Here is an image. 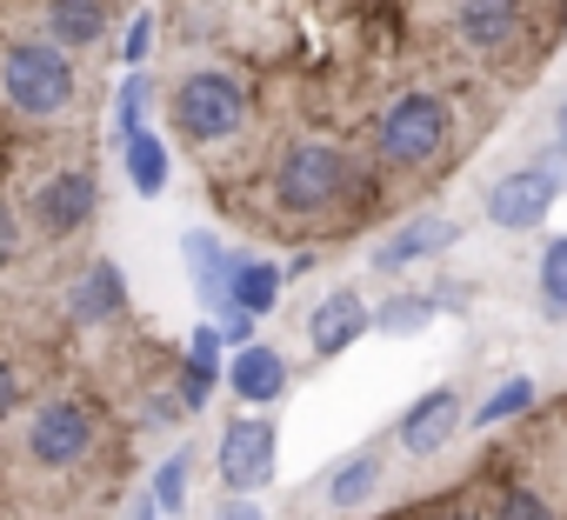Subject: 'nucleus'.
Segmentation results:
<instances>
[{"label": "nucleus", "mask_w": 567, "mask_h": 520, "mask_svg": "<svg viewBox=\"0 0 567 520\" xmlns=\"http://www.w3.org/2000/svg\"><path fill=\"white\" fill-rule=\"evenodd\" d=\"M374 334V308L354 294V288H334V294H321L315 308H308V347H315V361L328 367V361H341L354 341H368Z\"/></svg>", "instance_id": "11"}, {"label": "nucleus", "mask_w": 567, "mask_h": 520, "mask_svg": "<svg viewBox=\"0 0 567 520\" xmlns=\"http://www.w3.org/2000/svg\"><path fill=\"white\" fill-rule=\"evenodd\" d=\"M28 401H34V387H28V367H21L8 347H0V427H14Z\"/></svg>", "instance_id": "26"}, {"label": "nucleus", "mask_w": 567, "mask_h": 520, "mask_svg": "<svg viewBox=\"0 0 567 520\" xmlns=\"http://www.w3.org/2000/svg\"><path fill=\"white\" fill-rule=\"evenodd\" d=\"M181 354H187V361H200V367H214V374H220V354H227V347H220V327H214V321H200V327H194V334H187V347H181Z\"/></svg>", "instance_id": "28"}, {"label": "nucleus", "mask_w": 567, "mask_h": 520, "mask_svg": "<svg viewBox=\"0 0 567 520\" xmlns=\"http://www.w3.org/2000/svg\"><path fill=\"white\" fill-rule=\"evenodd\" d=\"M247 127H254V87H247L234 67L207 61V67H187V74L167 87V134H174L187 154L214 160V154L234 147Z\"/></svg>", "instance_id": "4"}, {"label": "nucleus", "mask_w": 567, "mask_h": 520, "mask_svg": "<svg viewBox=\"0 0 567 520\" xmlns=\"http://www.w3.org/2000/svg\"><path fill=\"white\" fill-rule=\"evenodd\" d=\"M0 107L21 121H68L74 107H87V81L74 67V54L48 34H14L0 28Z\"/></svg>", "instance_id": "3"}, {"label": "nucleus", "mask_w": 567, "mask_h": 520, "mask_svg": "<svg viewBox=\"0 0 567 520\" xmlns=\"http://www.w3.org/2000/svg\"><path fill=\"white\" fill-rule=\"evenodd\" d=\"M187 493H194V454H187V447H174V454L154 467V487H147V500H154V513L181 520V513H187Z\"/></svg>", "instance_id": "22"}, {"label": "nucleus", "mask_w": 567, "mask_h": 520, "mask_svg": "<svg viewBox=\"0 0 567 520\" xmlns=\"http://www.w3.org/2000/svg\"><path fill=\"white\" fill-rule=\"evenodd\" d=\"M388 207V174L368 167L348 141L295 134L267 154V207L254 227H288V233H361L368 214Z\"/></svg>", "instance_id": "1"}, {"label": "nucleus", "mask_w": 567, "mask_h": 520, "mask_svg": "<svg viewBox=\"0 0 567 520\" xmlns=\"http://www.w3.org/2000/svg\"><path fill=\"white\" fill-rule=\"evenodd\" d=\"M61 314L74 334H107L127 321V274H121V260L114 253H94L87 268L61 288Z\"/></svg>", "instance_id": "8"}, {"label": "nucleus", "mask_w": 567, "mask_h": 520, "mask_svg": "<svg viewBox=\"0 0 567 520\" xmlns=\"http://www.w3.org/2000/svg\"><path fill=\"white\" fill-rule=\"evenodd\" d=\"M134 520H161V513H154V500H141V507H134Z\"/></svg>", "instance_id": "32"}, {"label": "nucleus", "mask_w": 567, "mask_h": 520, "mask_svg": "<svg viewBox=\"0 0 567 520\" xmlns=\"http://www.w3.org/2000/svg\"><path fill=\"white\" fill-rule=\"evenodd\" d=\"M21 214H28V227L41 233V247L81 240V233L94 227V214H101V180H94V167H81V160L41 167V174L28 180V194H21Z\"/></svg>", "instance_id": "5"}, {"label": "nucleus", "mask_w": 567, "mask_h": 520, "mask_svg": "<svg viewBox=\"0 0 567 520\" xmlns=\"http://www.w3.org/2000/svg\"><path fill=\"white\" fill-rule=\"evenodd\" d=\"M461 121L454 101L441 87H394L374 121H368V160L388 180H421V174H447L461 160Z\"/></svg>", "instance_id": "2"}, {"label": "nucleus", "mask_w": 567, "mask_h": 520, "mask_svg": "<svg viewBox=\"0 0 567 520\" xmlns=\"http://www.w3.org/2000/svg\"><path fill=\"white\" fill-rule=\"evenodd\" d=\"M21 260H28V214H21V200L8 187H0V281H8Z\"/></svg>", "instance_id": "25"}, {"label": "nucleus", "mask_w": 567, "mask_h": 520, "mask_svg": "<svg viewBox=\"0 0 567 520\" xmlns=\"http://www.w3.org/2000/svg\"><path fill=\"white\" fill-rule=\"evenodd\" d=\"M154 34H161V21H154V14H134V21H127V34H121V61H127V67H141V61L154 54Z\"/></svg>", "instance_id": "27"}, {"label": "nucleus", "mask_w": 567, "mask_h": 520, "mask_svg": "<svg viewBox=\"0 0 567 520\" xmlns=\"http://www.w3.org/2000/svg\"><path fill=\"white\" fill-rule=\"evenodd\" d=\"M401 520H487V513H481V500H474V474H467L461 487H441L434 500H414Z\"/></svg>", "instance_id": "23"}, {"label": "nucleus", "mask_w": 567, "mask_h": 520, "mask_svg": "<svg viewBox=\"0 0 567 520\" xmlns=\"http://www.w3.org/2000/svg\"><path fill=\"white\" fill-rule=\"evenodd\" d=\"M461 240V220H447V214H414V220H401L394 233H381V247H368V268L381 274V281H394V274H408V268H421V260H434L441 247H454Z\"/></svg>", "instance_id": "10"}, {"label": "nucleus", "mask_w": 567, "mask_h": 520, "mask_svg": "<svg viewBox=\"0 0 567 520\" xmlns=\"http://www.w3.org/2000/svg\"><path fill=\"white\" fill-rule=\"evenodd\" d=\"M121 8H127V0H121Z\"/></svg>", "instance_id": "33"}, {"label": "nucleus", "mask_w": 567, "mask_h": 520, "mask_svg": "<svg viewBox=\"0 0 567 520\" xmlns=\"http://www.w3.org/2000/svg\"><path fill=\"white\" fill-rule=\"evenodd\" d=\"M214 327H220V347H227V354L254 341V314H240V308H227V314H214Z\"/></svg>", "instance_id": "29"}, {"label": "nucleus", "mask_w": 567, "mask_h": 520, "mask_svg": "<svg viewBox=\"0 0 567 520\" xmlns=\"http://www.w3.org/2000/svg\"><path fill=\"white\" fill-rule=\"evenodd\" d=\"M121 174H127V187L134 194H167V180H174V154H167V134H154V127H141V134H127L121 141Z\"/></svg>", "instance_id": "18"}, {"label": "nucleus", "mask_w": 567, "mask_h": 520, "mask_svg": "<svg viewBox=\"0 0 567 520\" xmlns=\"http://www.w3.org/2000/svg\"><path fill=\"white\" fill-rule=\"evenodd\" d=\"M547 134H554V154H567V94L554 101V121H547Z\"/></svg>", "instance_id": "31"}, {"label": "nucleus", "mask_w": 567, "mask_h": 520, "mask_svg": "<svg viewBox=\"0 0 567 520\" xmlns=\"http://www.w3.org/2000/svg\"><path fill=\"white\" fill-rule=\"evenodd\" d=\"M288 387H295V367H288V354H280L274 341H247V347L227 354V394L240 407H280Z\"/></svg>", "instance_id": "12"}, {"label": "nucleus", "mask_w": 567, "mask_h": 520, "mask_svg": "<svg viewBox=\"0 0 567 520\" xmlns=\"http://www.w3.org/2000/svg\"><path fill=\"white\" fill-rule=\"evenodd\" d=\"M280 474V420L274 414H227L214 434V480L220 493H260Z\"/></svg>", "instance_id": "7"}, {"label": "nucleus", "mask_w": 567, "mask_h": 520, "mask_svg": "<svg viewBox=\"0 0 567 520\" xmlns=\"http://www.w3.org/2000/svg\"><path fill=\"white\" fill-rule=\"evenodd\" d=\"M567 194V154H540V160H527V167H507L487 194H481V220L494 227V233H534V227H547V214H554V200Z\"/></svg>", "instance_id": "6"}, {"label": "nucleus", "mask_w": 567, "mask_h": 520, "mask_svg": "<svg viewBox=\"0 0 567 520\" xmlns=\"http://www.w3.org/2000/svg\"><path fill=\"white\" fill-rule=\"evenodd\" d=\"M121 0H41V34L61 41L68 54H87L114 34Z\"/></svg>", "instance_id": "15"}, {"label": "nucleus", "mask_w": 567, "mask_h": 520, "mask_svg": "<svg viewBox=\"0 0 567 520\" xmlns=\"http://www.w3.org/2000/svg\"><path fill=\"white\" fill-rule=\"evenodd\" d=\"M481 480V513L487 520H560V507H554V493L540 487V480H520V474H501L494 487H487V474H474Z\"/></svg>", "instance_id": "17"}, {"label": "nucleus", "mask_w": 567, "mask_h": 520, "mask_svg": "<svg viewBox=\"0 0 567 520\" xmlns=\"http://www.w3.org/2000/svg\"><path fill=\"white\" fill-rule=\"evenodd\" d=\"M214 520H267V507L254 493H220L214 500Z\"/></svg>", "instance_id": "30"}, {"label": "nucleus", "mask_w": 567, "mask_h": 520, "mask_svg": "<svg viewBox=\"0 0 567 520\" xmlns=\"http://www.w3.org/2000/svg\"><path fill=\"white\" fill-rule=\"evenodd\" d=\"M147 101H154V81H141V67H134V74L114 87V147H121L127 134H141V127H147V121H141V114H147Z\"/></svg>", "instance_id": "24"}, {"label": "nucleus", "mask_w": 567, "mask_h": 520, "mask_svg": "<svg viewBox=\"0 0 567 520\" xmlns=\"http://www.w3.org/2000/svg\"><path fill=\"white\" fill-rule=\"evenodd\" d=\"M534 314L547 327L567 321V233H547L540 240V260H534Z\"/></svg>", "instance_id": "20"}, {"label": "nucleus", "mask_w": 567, "mask_h": 520, "mask_svg": "<svg viewBox=\"0 0 567 520\" xmlns=\"http://www.w3.org/2000/svg\"><path fill=\"white\" fill-rule=\"evenodd\" d=\"M388 454H394V440H361L334 474H321L328 513H361V507H374L381 487H388Z\"/></svg>", "instance_id": "13"}, {"label": "nucleus", "mask_w": 567, "mask_h": 520, "mask_svg": "<svg viewBox=\"0 0 567 520\" xmlns=\"http://www.w3.org/2000/svg\"><path fill=\"white\" fill-rule=\"evenodd\" d=\"M280 288H288V268H280V260H267V253H240V260H234V274H227V308L267 321V314L280 308Z\"/></svg>", "instance_id": "16"}, {"label": "nucleus", "mask_w": 567, "mask_h": 520, "mask_svg": "<svg viewBox=\"0 0 567 520\" xmlns=\"http://www.w3.org/2000/svg\"><path fill=\"white\" fill-rule=\"evenodd\" d=\"M434 314H441V301H434V294H388V301L374 308V334L408 341V334H427V327H434Z\"/></svg>", "instance_id": "21"}, {"label": "nucleus", "mask_w": 567, "mask_h": 520, "mask_svg": "<svg viewBox=\"0 0 567 520\" xmlns=\"http://www.w3.org/2000/svg\"><path fill=\"white\" fill-rule=\"evenodd\" d=\"M181 260H187V281H194V301L207 308V321L227 314V274H234L240 253L220 247L214 227H187V233H181Z\"/></svg>", "instance_id": "14"}, {"label": "nucleus", "mask_w": 567, "mask_h": 520, "mask_svg": "<svg viewBox=\"0 0 567 520\" xmlns=\"http://www.w3.org/2000/svg\"><path fill=\"white\" fill-rule=\"evenodd\" d=\"M527 407H540V381L534 374H507L481 407H467V420L461 427H474V434H494V427H514Z\"/></svg>", "instance_id": "19"}, {"label": "nucleus", "mask_w": 567, "mask_h": 520, "mask_svg": "<svg viewBox=\"0 0 567 520\" xmlns=\"http://www.w3.org/2000/svg\"><path fill=\"white\" fill-rule=\"evenodd\" d=\"M461 420H467V407H461V387H427V394H414V407L401 414V427H394V447L408 454V460H441L447 454V440L461 434Z\"/></svg>", "instance_id": "9"}]
</instances>
